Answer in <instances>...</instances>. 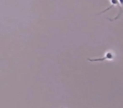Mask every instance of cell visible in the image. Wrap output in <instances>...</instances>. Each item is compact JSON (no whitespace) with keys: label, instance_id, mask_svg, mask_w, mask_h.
<instances>
[{"label":"cell","instance_id":"6da1fadb","mask_svg":"<svg viewBox=\"0 0 123 108\" xmlns=\"http://www.w3.org/2000/svg\"><path fill=\"white\" fill-rule=\"evenodd\" d=\"M114 58V55L112 52H107L105 54V57H104L103 58H96V59H89L90 61L93 62H98V61H104V60H112Z\"/></svg>","mask_w":123,"mask_h":108}]
</instances>
